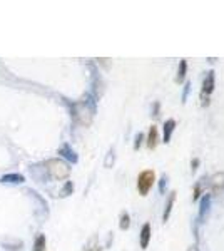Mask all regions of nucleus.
I'll return each instance as SVG.
<instances>
[{
	"mask_svg": "<svg viewBox=\"0 0 224 251\" xmlns=\"http://www.w3.org/2000/svg\"><path fill=\"white\" fill-rule=\"evenodd\" d=\"M71 112L77 124L87 127L92 124L94 116H96V99L91 94H85L80 100L71 104Z\"/></svg>",
	"mask_w": 224,
	"mask_h": 251,
	"instance_id": "obj_1",
	"label": "nucleus"
},
{
	"mask_svg": "<svg viewBox=\"0 0 224 251\" xmlns=\"http://www.w3.org/2000/svg\"><path fill=\"white\" fill-rule=\"evenodd\" d=\"M44 166H46L47 176L52 177V179H55V181H64L71 176V164L64 159H59V157L46 161V164Z\"/></svg>",
	"mask_w": 224,
	"mask_h": 251,
	"instance_id": "obj_2",
	"label": "nucleus"
},
{
	"mask_svg": "<svg viewBox=\"0 0 224 251\" xmlns=\"http://www.w3.org/2000/svg\"><path fill=\"white\" fill-rule=\"evenodd\" d=\"M156 183V173L152 169H146L137 176V191L141 196H148L150 188Z\"/></svg>",
	"mask_w": 224,
	"mask_h": 251,
	"instance_id": "obj_3",
	"label": "nucleus"
},
{
	"mask_svg": "<svg viewBox=\"0 0 224 251\" xmlns=\"http://www.w3.org/2000/svg\"><path fill=\"white\" fill-rule=\"evenodd\" d=\"M59 154L64 157V159H67L69 163H77V161H79V157H77V152L74 151V149L71 148V146H69L67 143L66 144H62L59 148Z\"/></svg>",
	"mask_w": 224,
	"mask_h": 251,
	"instance_id": "obj_4",
	"label": "nucleus"
},
{
	"mask_svg": "<svg viewBox=\"0 0 224 251\" xmlns=\"http://www.w3.org/2000/svg\"><path fill=\"white\" fill-rule=\"evenodd\" d=\"M150 236H152V228H150L149 223H146L141 229V236H139V243H141V248L142 250H148L149 243H150Z\"/></svg>",
	"mask_w": 224,
	"mask_h": 251,
	"instance_id": "obj_5",
	"label": "nucleus"
},
{
	"mask_svg": "<svg viewBox=\"0 0 224 251\" xmlns=\"http://www.w3.org/2000/svg\"><path fill=\"white\" fill-rule=\"evenodd\" d=\"M209 186L214 193H219L224 189V173H216L214 176H211Z\"/></svg>",
	"mask_w": 224,
	"mask_h": 251,
	"instance_id": "obj_6",
	"label": "nucleus"
},
{
	"mask_svg": "<svg viewBox=\"0 0 224 251\" xmlns=\"http://www.w3.org/2000/svg\"><path fill=\"white\" fill-rule=\"evenodd\" d=\"M0 183L3 184H22L25 183V177L22 176V174H17V173H12V174H3L2 177H0Z\"/></svg>",
	"mask_w": 224,
	"mask_h": 251,
	"instance_id": "obj_7",
	"label": "nucleus"
},
{
	"mask_svg": "<svg viewBox=\"0 0 224 251\" xmlns=\"http://www.w3.org/2000/svg\"><path fill=\"white\" fill-rule=\"evenodd\" d=\"M213 91H214V72L209 71L204 77V82H202V94L209 96Z\"/></svg>",
	"mask_w": 224,
	"mask_h": 251,
	"instance_id": "obj_8",
	"label": "nucleus"
},
{
	"mask_svg": "<svg viewBox=\"0 0 224 251\" xmlns=\"http://www.w3.org/2000/svg\"><path fill=\"white\" fill-rule=\"evenodd\" d=\"M157 141H159V131H157V127H156V126H150L149 134H148V148L149 149H156Z\"/></svg>",
	"mask_w": 224,
	"mask_h": 251,
	"instance_id": "obj_9",
	"label": "nucleus"
},
{
	"mask_svg": "<svg viewBox=\"0 0 224 251\" xmlns=\"http://www.w3.org/2000/svg\"><path fill=\"white\" fill-rule=\"evenodd\" d=\"M211 209V194H206L201 201V208H199V220H204Z\"/></svg>",
	"mask_w": 224,
	"mask_h": 251,
	"instance_id": "obj_10",
	"label": "nucleus"
},
{
	"mask_svg": "<svg viewBox=\"0 0 224 251\" xmlns=\"http://www.w3.org/2000/svg\"><path fill=\"white\" fill-rule=\"evenodd\" d=\"M174 201H176V191H171L169 193V198H168V203H166L164 214H162V221H164V223L169 220L171 211H173V206H174Z\"/></svg>",
	"mask_w": 224,
	"mask_h": 251,
	"instance_id": "obj_11",
	"label": "nucleus"
},
{
	"mask_svg": "<svg viewBox=\"0 0 224 251\" xmlns=\"http://www.w3.org/2000/svg\"><path fill=\"white\" fill-rule=\"evenodd\" d=\"M174 129H176V121L174 119H168L164 124V143L168 144L171 141V136H173Z\"/></svg>",
	"mask_w": 224,
	"mask_h": 251,
	"instance_id": "obj_12",
	"label": "nucleus"
},
{
	"mask_svg": "<svg viewBox=\"0 0 224 251\" xmlns=\"http://www.w3.org/2000/svg\"><path fill=\"white\" fill-rule=\"evenodd\" d=\"M46 246H47V240H46V234H37L34 241V250L32 251H46Z\"/></svg>",
	"mask_w": 224,
	"mask_h": 251,
	"instance_id": "obj_13",
	"label": "nucleus"
},
{
	"mask_svg": "<svg viewBox=\"0 0 224 251\" xmlns=\"http://www.w3.org/2000/svg\"><path fill=\"white\" fill-rule=\"evenodd\" d=\"M129 226H131V218H129L127 213H122L121 214V223H119V228L124 231V229H127Z\"/></svg>",
	"mask_w": 224,
	"mask_h": 251,
	"instance_id": "obj_14",
	"label": "nucleus"
},
{
	"mask_svg": "<svg viewBox=\"0 0 224 251\" xmlns=\"http://www.w3.org/2000/svg\"><path fill=\"white\" fill-rule=\"evenodd\" d=\"M186 69H187V62L186 60H181V67H179V71H177V82H182L186 77Z\"/></svg>",
	"mask_w": 224,
	"mask_h": 251,
	"instance_id": "obj_15",
	"label": "nucleus"
},
{
	"mask_svg": "<svg viewBox=\"0 0 224 251\" xmlns=\"http://www.w3.org/2000/svg\"><path fill=\"white\" fill-rule=\"evenodd\" d=\"M72 191H74V184H72L71 181H67V184L64 186V189H62V191H60V196H62V198L71 196Z\"/></svg>",
	"mask_w": 224,
	"mask_h": 251,
	"instance_id": "obj_16",
	"label": "nucleus"
},
{
	"mask_svg": "<svg viewBox=\"0 0 224 251\" xmlns=\"http://www.w3.org/2000/svg\"><path fill=\"white\" fill-rule=\"evenodd\" d=\"M166 184H168V176H162L161 177V186H159V191H161V194H164V188H166Z\"/></svg>",
	"mask_w": 224,
	"mask_h": 251,
	"instance_id": "obj_17",
	"label": "nucleus"
},
{
	"mask_svg": "<svg viewBox=\"0 0 224 251\" xmlns=\"http://www.w3.org/2000/svg\"><path fill=\"white\" fill-rule=\"evenodd\" d=\"M111 164H114V151L109 152V157L105 159V168H111Z\"/></svg>",
	"mask_w": 224,
	"mask_h": 251,
	"instance_id": "obj_18",
	"label": "nucleus"
},
{
	"mask_svg": "<svg viewBox=\"0 0 224 251\" xmlns=\"http://www.w3.org/2000/svg\"><path fill=\"white\" fill-rule=\"evenodd\" d=\"M141 141H142V134H137V136H136V144H134V149H139Z\"/></svg>",
	"mask_w": 224,
	"mask_h": 251,
	"instance_id": "obj_19",
	"label": "nucleus"
},
{
	"mask_svg": "<svg viewBox=\"0 0 224 251\" xmlns=\"http://www.w3.org/2000/svg\"><path fill=\"white\" fill-rule=\"evenodd\" d=\"M187 92H189V84H186V87H184V94H182V102H186V99H187Z\"/></svg>",
	"mask_w": 224,
	"mask_h": 251,
	"instance_id": "obj_20",
	"label": "nucleus"
},
{
	"mask_svg": "<svg viewBox=\"0 0 224 251\" xmlns=\"http://www.w3.org/2000/svg\"><path fill=\"white\" fill-rule=\"evenodd\" d=\"M198 164H199V159H194V161H193V164H191V169H193V171H196V169H198Z\"/></svg>",
	"mask_w": 224,
	"mask_h": 251,
	"instance_id": "obj_21",
	"label": "nucleus"
},
{
	"mask_svg": "<svg viewBox=\"0 0 224 251\" xmlns=\"http://www.w3.org/2000/svg\"><path fill=\"white\" fill-rule=\"evenodd\" d=\"M87 251H100V248H99V246H96V245H94V246H89Z\"/></svg>",
	"mask_w": 224,
	"mask_h": 251,
	"instance_id": "obj_22",
	"label": "nucleus"
},
{
	"mask_svg": "<svg viewBox=\"0 0 224 251\" xmlns=\"http://www.w3.org/2000/svg\"><path fill=\"white\" fill-rule=\"evenodd\" d=\"M187 251H199V250L196 248V246H193V248H189V250H187Z\"/></svg>",
	"mask_w": 224,
	"mask_h": 251,
	"instance_id": "obj_23",
	"label": "nucleus"
}]
</instances>
